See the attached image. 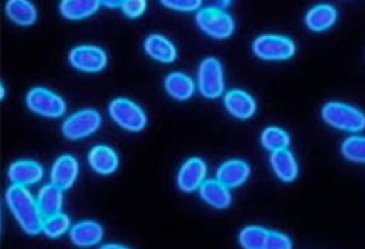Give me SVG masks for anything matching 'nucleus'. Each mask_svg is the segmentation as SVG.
I'll return each instance as SVG.
<instances>
[{"instance_id": "f257e3e1", "label": "nucleus", "mask_w": 365, "mask_h": 249, "mask_svg": "<svg viewBox=\"0 0 365 249\" xmlns=\"http://www.w3.org/2000/svg\"><path fill=\"white\" fill-rule=\"evenodd\" d=\"M5 200L10 208L13 217L19 223V226L25 234L38 235L44 230L46 217L41 212L38 198H34L33 193L24 186L8 187L5 193Z\"/></svg>"}, {"instance_id": "f03ea898", "label": "nucleus", "mask_w": 365, "mask_h": 249, "mask_svg": "<svg viewBox=\"0 0 365 249\" xmlns=\"http://www.w3.org/2000/svg\"><path fill=\"white\" fill-rule=\"evenodd\" d=\"M320 114L327 125L337 128V130L350 133H359L365 130V114L356 106L349 105V103L328 101L322 106Z\"/></svg>"}, {"instance_id": "7ed1b4c3", "label": "nucleus", "mask_w": 365, "mask_h": 249, "mask_svg": "<svg viewBox=\"0 0 365 249\" xmlns=\"http://www.w3.org/2000/svg\"><path fill=\"white\" fill-rule=\"evenodd\" d=\"M252 50L258 58L267 59V61H283V59L292 58L297 47H295V42L284 34L264 33L254 39Z\"/></svg>"}, {"instance_id": "20e7f679", "label": "nucleus", "mask_w": 365, "mask_h": 249, "mask_svg": "<svg viewBox=\"0 0 365 249\" xmlns=\"http://www.w3.org/2000/svg\"><path fill=\"white\" fill-rule=\"evenodd\" d=\"M196 22L208 36L216 39L229 38L235 31L233 17L218 5L202 6L201 10L196 11Z\"/></svg>"}, {"instance_id": "39448f33", "label": "nucleus", "mask_w": 365, "mask_h": 249, "mask_svg": "<svg viewBox=\"0 0 365 249\" xmlns=\"http://www.w3.org/2000/svg\"><path fill=\"white\" fill-rule=\"evenodd\" d=\"M109 116L128 131H142L148 123L145 109L137 101L126 97H118L109 103Z\"/></svg>"}, {"instance_id": "423d86ee", "label": "nucleus", "mask_w": 365, "mask_h": 249, "mask_svg": "<svg viewBox=\"0 0 365 249\" xmlns=\"http://www.w3.org/2000/svg\"><path fill=\"white\" fill-rule=\"evenodd\" d=\"M197 89L207 98H218L224 92V67L216 56H207L199 63Z\"/></svg>"}, {"instance_id": "0eeeda50", "label": "nucleus", "mask_w": 365, "mask_h": 249, "mask_svg": "<svg viewBox=\"0 0 365 249\" xmlns=\"http://www.w3.org/2000/svg\"><path fill=\"white\" fill-rule=\"evenodd\" d=\"M101 125V114L93 108H84L68 116L61 130L63 134L71 141H80L98 130Z\"/></svg>"}, {"instance_id": "6e6552de", "label": "nucleus", "mask_w": 365, "mask_h": 249, "mask_svg": "<svg viewBox=\"0 0 365 249\" xmlns=\"http://www.w3.org/2000/svg\"><path fill=\"white\" fill-rule=\"evenodd\" d=\"M27 106L39 116L59 117L66 113V101L56 92L47 88H33L27 92Z\"/></svg>"}, {"instance_id": "1a4fd4ad", "label": "nucleus", "mask_w": 365, "mask_h": 249, "mask_svg": "<svg viewBox=\"0 0 365 249\" xmlns=\"http://www.w3.org/2000/svg\"><path fill=\"white\" fill-rule=\"evenodd\" d=\"M68 61L78 71L100 72L108 64V54L98 46L80 44L71 50Z\"/></svg>"}, {"instance_id": "9d476101", "label": "nucleus", "mask_w": 365, "mask_h": 249, "mask_svg": "<svg viewBox=\"0 0 365 249\" xmlns=\"http://www.w3.org/2000/svg\"><path fill=\"white\" fill-rule=\"evenodd\" d=\"M207 164L201 158H190L184 164H182L179 173H178V187L182 192H195L199 190L207 179Z\"/></svg>"}, {"instance_id": "9b49d317", "label": "nucleus", "mask_w": 365, "mask_h": 249, "mask_svg": "<svg viewBox=\"0 0 365 249\" xmlns=\"http://www.w3.org/2000/svg\"><path fill=\"white\" fill-rule=\"evenodd\" d=\"M78 171H80V166L76 158L72 154H61L50 171L51 184L59 187L61 190H68L76 181Z\"/></svg>"}, {"instance_id": "f8f14e48", "label": "nucleus", "mask_w": 365, "mask_h": 249, "mask_svg": "<svg viewBox=\"0 0 365 249\" xmlns=\"http://www.w3.org/2000/svg\"><path fill=\"white\" fill-rule=\"evenodd\" d=\"M42 176H44V168L39 162L31 159L14 161L8 168V178L16 186H33L39 183Z\"/></svg>"}, {"instance_id": "ddd939ff", "label": "nucleus", "mask_w": 365, "mask_h": 249, "mask_svg": "<svg viewBox=\"0 0 365 249\" xmlns=\"http://www.w3.org/2000/svg\"><path fill=\"white\" fill-rule=\"evenodd\" d=\"M103 235H104L103 226L93 220L78 221L76 225H73L72 229L68 230L71 242L78 248L97 246L103 240Z\"/></svg>"}, {"instance_id": "4468645a", "label": "nucleus", "mask_w": 365, "mask_h": 249, "mask_svg": "<svg viewBox=\"0 0 365 249\" xmlns=\"http://www.w3.org/2000/svg\"><path fill=\"white\" fill-rule=\"evenodd\" d=\"M224 106L233 117L250 118L257 111V101L246 91L230 89L224 93Z\"/></svg>"}, {"instance_id": "2eb2a0df", "label": "nucleus", "mask_w": 365, "mask_h": 249, "mask_svg": "<svg viewBox=\"0 0 365 249\" xmlns=\"http://www.w3.org/2000/svg\"><path fill=\"white\" fill-rule=\"evenodd\" d=\"M250 175V166L242 159H229L216 170V179L229 188L245 184Z\"/></svg>"}, {"instance_id": "dca6fc26", "label": "nucleus", "mask_w": 365, "mask_h": 249, "mask_svg": "<svg viewBox=\"0 0 365 249\" xmlns=\"http://www.w3.org/2000/svg\"><path fill=\"white\" fill-rule=\"evenodd\" d=\"M145 50L148 55L158 59L160 63H173L178 56V49L175 42L160 33L148 34L145 39Z\"/></svg>"}, {"instance_id": "f3484780", "label": "nucleus", "mask_w": 365, "mask_h": 249, "mask_svg": "<svg viewBox=\"0 0 365 249\" xmlns=\"http://www.w3.org/2000/svg\"><path fill=\"white\" fill-rule=\"evenodd\" d=\"M88 161L92 170L98 175H112L120 164L118 154L109 145H95L89 151Z\"/></svg>"}, {"instance_id": "a211bd4d", "label": "nucleus", "mask_w": 365, "mask_h": 249, "mask_svg": "<svg viewBox=\"0 0 365 249\" xmlns=\"http://www.w3.org/2000/svg\"><path fill=\"white\" fill-rule=\"evenodd\" d=\"M271 167L278 179L283 183H292L299 176V164L294 153L288 148L271 153Z\"/></svg>"}, {"instance_id": "6ab92c4d", "label": "nucleus", "mask_w": 365, "mask_h": 249, "mask_svg": "<svg viewBox=\"0 0 365 249\" xmlns=\"http://www.w3.org/2000/svg\"><path fill=\"white\" fill-rule=\"evenodd\" d=\"M199 195L201 198L215 209H227L232 203L230 188L225 187L218 179H207V181L199 187Z\"/></svg>"}, {"instance_id": "aec40b11", "label": "nucleus", "mask_w": 365, "mask_h": 249, "mask_svg": "<svg viewBox=\"0 0 365 249\" xmlns=\"http://www.w3.org/2000/svg\"><path fill=\"white\" fill-rule=\"evenodd\" d=\"M337 21V10L331 4H317L309 8L305 22L307 27L312 31H324L329 27H333Z\"/></svg>"}, {"instance_id": "412c9836", "label": "nucleus", "mask_w": 365, "mask_h": 249, "mask_svg": "<svg viewBox=\"0 0 365 249\" xmlns=\"http://www.w3.org/2000/svg\"><path fill=\"white\" fill-rule=\"evenodd\" d=\"M163 84L170 96L176 100H188L191 96H193L196 89L195 80L191 78L190 75L180 71L170 72L167 76H165Z\"/></svg>"}, {"instance_id": "4be33fe9", "label": "nucleus", "mask_w": 365, "mask_h": 249, "mask_svg": "<svg viewBox=\"0 0 365 249\" xmlns=\"http://www.w3.org/2000/svg\"><path fill=\"white\" fill-rule=\"evenodd\" d=\"M6 16L16 24L27 27L38 19V8L30 0H8L5 4Z\"/></svg>"}, {"instance_id": "5701e85b", "label": "nucleus", "mask_w": 365, "mask_h": 249, "mask_svg": "<svg viewBox=\"0 0 365 249\" xmlns=\"http://www.w3.org/2000/svg\"><path fill=\"white\" fill-rule=\"evenodd\" d=\"M36 198L41 212L44 213L46 218L61 213V209H63V190L55 184L50 183L41 187Z\"/></svg>"}, {"instance_id": "b1692460", "label": "nucleus", "mask_w": 365, "mask_h": 249, "mask_svg": "<svg viewBox=\"0 0 365 249\" xmlns=\"http://www.w3.org/2000/svg\"><path fill=\"white\" fill-rule=\"evenodd\" d=\"M98 0H63L59 4V11L68 19H83L98 11Z\"/></svg>"}, {"instance_id": "393cba45", "label": "nucleus", "mask_w": 365, "mask_h": 249, "mask_svg": "<svg viewBox=\"0 0 365 249\" xmlns=\"http://www.w3.org/2000/svg\"><path fill=\"white\" fill-rule=\"evenodd\" d=\"M259 141H262V145L266 150L274 153L288 148L291 143V137L288 131H284L280 126H267L263 130L262 136H259Z\"/></svg>"}, {"instance_id": "a878e982", "label": "nucleus", "mask_w": 365, "mask_h": 249, "mask_svg": "<svg viewBox=\"0 0 365 249\" xmlns=\"http://www.w3.org/2000/svg\"><path fill=\"white\" fill-rule=\"evenodd\" d=\"M269 229L262 226H247L240 233V245L242 249H266Z\"/></svg>"}, {"instance_id": "bb28decb", "label": "nucleus", "mask_w": 365, "mask_h": 249, "mask_svg": "<svg viewBox=\"0 0 365 249\" xmlns=\"http://www.w3.org/2000/svg\"><path fill=\"white\" fill-rule=\"evenodd\" d=\"M342 156L351 162L365 164V136H351L342 142Z\"/></svg>"}, {"instance_id": "cd10ccee", "label": "nucleus", "mask_w": 365, "mask_h": 249, "mask_svg": "<svg viewBox=\"0 0 365 249\" xmlns=\"http://www.w3.org/2000/svg\"><path fill=\"white\" fill-rule=\"evenodd\" d=\"M71 229H72L71 218H68V215H66V213L61 212V213H56V215L46 218L44 230H42V233L50 238H58L61 235H64L67 230Z\"/></svg>"}, {"instance_id": "c85d7f7f", "label": "nucleus", "mask_w": 365, "mask_h": 249, "mask_svg": "<svg viewBox=\"0 0 365 249\" xmlns=\"http://www.w3.org/2000/svg\"><path fill=\"white\" fill-rule=\"evenodd\" d=\"M266 249H292V240L280 230H269Z\"/></svg>"}, {"instance_id": "c756f323", "label": "nucleus", "mask_w": 365, "mask_h": 249, "mask_svg": "<svg viewBox=\"0 0 365 249\" xmlns=\"http://www.w3.org/2000/svg\"><path fill=\"white\" fill-rule=\"evenodd\" d=\"M165 6L176 11H199L201 10V0H163Z\"/></svg>"}, {"instance_id": "7c9ffc66", "label": "nucleus", "mask_w": 365, "mask_h": 249, "mask_svg": "<svg viewBox=\"0 0 365 249\" xmlns=\"http://www.w3.org/2000/svg\"><path fill=\"white\" fill-rule=\"evenodd\" d=\"M146 6H148L146 0H125V2H121V5H120L121 11H123L129 17L142 16L146 10Z\"/></svg>"}, {"instance_id": "2f4dec72", "label": "nucleus", "mask_w": 365, "mask_h": 249, "mask_svg": "<svg viewBox=\"0 0 365 249\" xmlns=\"http://www.w3.org/2000/svg\"><path fill=\"white\" fill-rule=\"evenodd\" d=\"M100 249H131L125 245H118V243H108V245H103Z\"/></svg>"}, {"instance_id": "473e14b6", "label": "nucleus", "mask_w": 365, "mask_h": 249, "mask_svg": "<svg viewBox=\"0 0 365 249\" xmlns=\"http://www.w3.org/2000/svg\"><path fill=\"white\" fill-rule=\"evenodd\" d=\"M0 97H2V98L5 97V86L4 84H2V89H0Z\"/></svg>"}]
</instances>
